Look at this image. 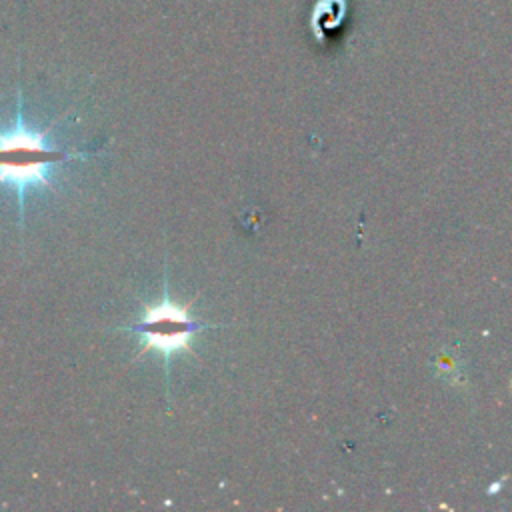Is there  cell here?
<instances>
[{
  "mask_svg": "<svg viewBox=\"0 0 512 512\" xmlns=\"http://www.w3.org/2000/svg\"><path fill=\"white\" fill-rule=\"evenodd\" d=\"M54 120L44 130H34L24 120L22 92L16 90V112L10 126L0 128V186L12 188L18 200V222L24 224L26 196L34 188H54L50 172L54 166L88 156L52 146L46 138Z\"/></svg>",
  "mask_w": 512,
  "mask_h": 512,
  "instance_id": "obj_1",
  "label": "cell"
},
{
  "mask_svg": "<svg viewBox=\"0 0 512 512\" xmlns=\"http://www.w3.org/2000/svg\"><path fill=\"white\" fill-rule=\"evenodd\" d=\"M192 302H188L184 306H176L170 300L168 290H164V296L158 304L144 306V312H142L140 320L136 324L122 326L120 330L138 334V338H140V352L138 354H144L148 350H156L168 362V358L174 352H180V350L192 352L190 342H192V336L198 330L218 328V326L194 320L190 316Z\"/></svg>",
  "mask_w": 512,
  "mask_h": 512,
  "instance_id": "obj_2",
  "label": "cell"
}]
</instances>
